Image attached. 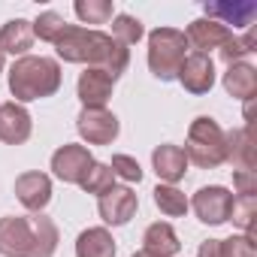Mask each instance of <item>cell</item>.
Instances as JSON below:
<instances>
[{
	"label": "cell",
	"mask_w": 257,
	"mask_h": 257,
	"mask_svg": "<svg viewBox=\"0 0 257 257\" xmlns=\"http://www.w3.org/2000/svg\"><path fill=\"white\" fill-rule=\"evenodd\" d=\"M4 64H7V55H4V52H0V73H4Z\"/></svg>",
	"instance_id": "836d02e7"
},
{
	"label": "cell",
	"mask_w": 257,
	"mask_h": 257,
	"mask_svg": "<svg viewBox=\"0 0 257 257\" xmlns=\"http://www.w3.org/2000/svg\"><path fill=\"white\" fill-rule=\"evenodd\" d=\"M112 88H115V82H112V76L106 70L85 67V73L76 82V94L82 100V109H103L106 100L112 97Z\"/></svg>",
	"instance_id": "4fadbf2b"
},
{
	"label": "cell",
	"mask_w": 257,
	"mask_h": 257,
	"mask_svg": "<svg viewBox=\"0 0 257 257\" xmlns=\"http://www.w3.org/2000/svg\"><path fill=\"white\" fill-rule=\"evenodd\" d=\"M188 206L194 209V215L209 224V227H221L230 221V209H233V191H227L224 185H209V188H200Z\"/></svg>",
	"instance_id": "8992f818"
},
{
	"label": "cell",
	"mask_w": 257,
	"mask_h": 257,
	"mask_svg": "<svg viewBox=\"0 0 257 257\" xmlns=\"http://www.w3.org/2000/svg\"><path fill=\"white\" fill-rule=\"evenodd\" d=\"M236 197H257V170H233Z\"/></svg>",
	"instance_id": "4dcf8cb0"
},
{
	"label": "cell",
	"mask_w": 257,
	"mask_h": 257,
	"mask_svg": "<svg viewBox=\"0 0 257 257\" xmlns=\"http://www.w3.org/2000/svg\"><path fill=\"white\" fill-rule=\"evenodd\" d=\"M227 161L236 170H254V137H251V124L236 127L227 134Z\"/></svg>",
	"instance_id": "ffe728a7"
},
{
	"label": "cell",
	"mask_w": 257,
	"mask_h": 257,
	"mask_svg": "<svg viewBox=\"0 0 257 257\" xmlns=\"http://www.w3.org/2000/svg\"><path fill=\"white\" fill-rule=\"evenodd\" d=\"M218 52H221V61H224V64H239L242 58H248V55H254V52H257V31H254V28H248L242 37L230 34V40H227Z\"/></svg>",
	"instance_id": "603a6c76"
},
{
	"label": "cell",
	"mask_w": 257,
	"mask_h": 257,
	"mask_svg": "<svg viewBox=\"0 0 257 257\" xmlns=\"http://www.w3.org/2000/svg\"><path fill=\"white\" fill-rule=\"evenodd\" d=\"M197 257H221V239H206V242H200Z\"/></svg>",
	"instance_id": "1f68e13d"
},
{
	"label": "cell",
	"mask_w": 257,
	"mask_h": 257,
	"mask_svg": "<svg viewBox=\"0 0 257 257\" xmlns=\"http://www.w3.org/2000/svg\"><path fill=\"white\" fill-rule=\"evenodd\" d=\"M76 257H115V239L106 227H88L76 239Z\"/></svg>",
	"instance_id": "44dd1931"
},
{
	"label": "cell",
	"mask_w": 257,
	"mask_h": 257,
	"mask_svg": "<svg viewBox=\"0 0 257 257\" xmlns=\"http://www.w3.org/2000/svg\"><path fill=\"white\" fill-rule=\"evenodd\" d=\"M254 215H257V197H236L233 194V209H230V221L236 227L245 230V236L254 239Z\"/></svg>",
	"instance_id": "4316f807"
},
{
	"label": "cell",
	"mask_w": 257,
	"mask_h": 257,
	"mask_svg": "<svg viewBox=\"0 0 257 257\" xmlns=\"http://www.w3.org/2000/svg\"><path fill=\"white\" fill-rule=\"evenodd\" d=\"M143 37H146V28H143V22H140L137 16L118 13V16L112 19V40H115V43H121L124 49L137 46Z\"/></svg>",
	"instance_id": "cb8c5ba5"
},
{
	"label": "cell",
	"mask_w": 257,
	"mask_h": 257,
	"mask_svg": "<svg viewBox=\"0 0 257 257\" xmlns=\"http://www.w3.org/2000/svg\"><path fill=\"white\" fill-rule=\"evenodd\" d=\"M221 257H257V245L251 236H230L221 239Z\"/></svg>",
	"instance_id": "f546056e"
},
{
	"label": "cell",
	"mask_w": 257,
	"mask_h": 257,
	"mask_svg": "<svg viewBox=\"0 0 257 257\" xmlns=\"http://www.w3.org/2000/svg\"><path fill=\"white\" fill-rule=\"evenodd\" d=\"M34 46V25L28 19H10L0 28V52L4 55H16L25 58Z\"/></svg>",
	"instance_id": "e0dca14e"
},
{
	"label": "cell",
	"mask_w": 257,
	"mask_h": 257,
	"mask_svg": "<svg viewBox=\"0 0 257 257\" xmlns=\"http://www.w3.org/2000/svg\"><path fill=\"white\" fill-rule=\"evenodd\" d=\"M137 209H140V200H137V194L127 185H115L112 191H106L103 197H97V212H100L103 224H109V227L131 224V218L137 215Z\"/></svg>",
	"instance_id": "ba28073f"
},
{
	"label": "cell",
	"mask_w": 257,
	"mask_h": 257,
	"mask_svg": "<svg viewBox=\"0 0 257 257\" xmlns=\"http://www.w3.org/2000/svg\"><path fill=\"white\" fill-rule=\"evenodd\" d=\"M58 251V227L49 215H7L0 218V254L4 257H52Z\"/></svg>",
	"instance_id": "7a4b0ae2"
},
{
	"label": "cell",
	"mask_w": 257,
	"mask_h": 257,
	"mask_svg": "<svg viewBox=\"0 0 257 257\" xmlns=\"http://www.w3.org/2000/svg\"><path fill=\"white\" fill-rule=\"evenodd\" d=\"M176 82L188 91V94H209L212 85H215V61L209 55H200V52H191L182 67H179V76Z\"/></svg>",
	"instance_id": "9c48e42d"
},
{
	"label": "cell",
	"mask_w": 257,
	"mask_h": 257,
	"mask_svg": "<svg viewBox=\"0 0 257 257\" xmlns=\"http://www.w3.org/2000/svg\"><path fill=\"white\" fill-rule=\"evenodd\" d=\"M152 194H155V206H158L161 215H167V218H182V215L191 209L185 191H179L176 185H158Z\"/></svg>",
	"instance_id": "7402d4cb"
},
{
	"label": "cell",
	"mask_w": 257,
	"mask_h": 257,
	"mask_svg": "<svg viewBox=\"0 0 257 257\" xmlns=\"http://www.w3.org/2000/svg\"><path fill=\"white\" fill-rule=\"evenodd\" d=\"M224 91L236 100H254L257 94V70L245 61L239 64H227V73H224Z\"/></svg>",
	"instance_id": "d6986e66"
},
{
	"label": "cell",
	"mask_w": 257,
	"mask_h": 257,
	"mask_svg": "<svg viewBox=\"0 0 257 257\" xmlns=\"http://www.w3.org/2000/svg\"><path fill=\"white\" fill-rule=\"evenodd\" d=\"M31 131H34V121L22 103H16V100L0 103V143L22 146L31 140Z\"/></svg>",
	"instance_id": "7c38bea8"
},
{
	"label": "cell",
	"mask_w": 257,
	"mask_h": 257,
	"mask_svg": "<svg viewBox=\"0 0 257 257\" xmlns=\"http://www.w3.org/2000/svg\"><path fill=\"white\" fill-rule=\"evenodd\" d=\"M185 158L188 164L200 170H218L227 164V134L221 131V124L209 115H200L188 127V143H185Z\"/></svg>",
	"instance_id": "277c9868"
},
{
	"label": "cell",
	"mask_w": 257,
	"mask_h": 257,
	"mask_svg": "<svg viewBox=\"0 0 257 257\" xmlns=\"http://www.w3.org/2000/svg\"><path fill=\"white\" fill-rule=\"evenodd\" d=\"M16 197L28 212H43L52 200V179L46 173H22L16 179Z\"/></svg>",
	"instance_id": "5bb4252c"
},
{
	"label": "cell",
	"mask_w": 257,
	"mask_h": 257,
	"mask_svg": "<svg viewBox=\"0 0 257 257\" xmlns=\"http://www.w3.org/2000/svg\"><path fill=\"white\" fill-rule=\"evenodd\" d=\"M179 248H182V242H179V236H176V230H173L170 221H155V224L146 227V233H143V251H149L155 257H176Z\"/></svg>",
	"instance_id": "ac0fdd59"
},
{
	"label": "cell",
	"mask_w": 257,
	"mask_h": 257,
	"mask_svg": "<svg viewBox=\"0 0 257 257\" xmlns=\"http://www.w3.org/2000/svg\"><path fill=\"white\" fill-rule=\"evenodd\" d=\"M203 10H206V19L224 25L227 31L254 28V19H257V4H251V0H209Z\"/></svg>",
	"instance_id": "30bf717a"
},
{
	"label": "cell",
	"mask_w": 257,
	"mask_h": 257,
	"mask_svg": "<svg viewBox=\"0 0 257 257\" xmlns=\"http://www.w3.org/2000/svg\"><path fill=\"white\" fill-rule=\"evenodd\" d=\"M188 40L185 31L176 28H158L149 34V70L161 82H176L182 61L188 58Z\"/></svg>",
	"instance_id": "5b68a950"
},
{
	"label": "cell",
	"mask_w": 257,
	"mask_h": 257,
	"mask_svg": "<svg viewBox=\"0 0 257 257\" xmlns=\"http://www.w3.org/2000/svg\"><path fill=\"white\" fill-rule=\"evenodd\" d=\"M152 167H155V173H158V179L164 185H176L188 173V158H185V152L179 146L164 143V146H158L152 152Z\"/></svg>",
	"instance_id": "2e32d148"
},
{
	"label": "cell",
	"mask_w": 257,
	"mask_h": 257,
	"mask_svg": "<svg viewBox=\"0 0 257 257\" xmlns=\"http://www.w3.org/2000/svg\"><path fill=\"white\" fill-rule=\"evenodd\" d=\"M76 131L88 146H112L121 134V124L115 118V112L103 109H82L76 118Z\"/></svg>",
	"instance_id": "52a82bcc"
},
{
	"label": "cell",
	"mask_w": 257,
	"mask_h": 257,
	"mask_svg": "<svg viewBox=\"0 0 257 257\" xmlns=\"http://www.w3.org/2000/svg\"><path fill=\"white\" fill-rule=\"evenodd\" d=\"M91 164H94L91 152L85 146H76V143H67L52 155V173L67 185H79Z\"/></svg>",
	"instance_id": "8fae6325"
},
{
	"label": "cell",
	"mask_w": 257,
	"mask_h": 257,
	"mask_svg": "<svg viewBox=\"0 0 257 257\" xmlns=\"http://www.w3.org/2000/svg\"><path fill=\"white\" fill-rule=\"evenodd\" d=\"M55 49L61 61L100 67L112 76V82H118L131 64V49H124L121 43H115L109 34L97 28H82V25H67L64 34L55 40Z\"/></svg>",
	"instance_id": "6da1fadb"
},
{
	"label": "cell",
	"mask_w": 257,
	"mask_h": 257,
	"mask_svg": "<svg viewBox=\"0 0 257 257\" xmlns=\"http://www.w3.org/2000/svg\"><path fill=\"white\" fill-rule=\"evenodd\" d=\"M61 82H64V73H61V64L55 58L25 55L10 67V91H13L16 103L52 97V94H58Z\"/></svg>",
	"instance_id": "3957f363"
},
{
	"label": "cell",
	"mask_w": 257,
	"mask_h": 257,
	"mask_svg": "<svg viewBox=\"0 0 257 257\" xmlns=\"http://www.w3.org/2000/svg\"><path fill=\"white\" fill-rule=\"evenodd\" d=\"M79 188H82L85 194H97V197H103L106 191H112V188H115V173L109 170V164L94 161V164L88 167V173L82 176Z\"/></svg>",
	"instance_id": "d4e9b609"
},
{
	"label": "cell",
	"mask_w": 257,
	"mask_h": 257,
	"mask_svg": "<svg viewBox=\"0 0 257 257\" xmlns=\"http://www.w3.org/2000/svg\"><path fill=\"white\" fill-rule=\"evenodd\" d=\"M230 34L233 31H227L224 25H218V22H212V19H194L191 25H188V31H185V40H188V46H194V52H200V55H209L212 49H221L227 40H230Z\"/></svg>",
	"instance_id": "9a60e30c"
},
{
	"label": "cell",
	"mask_w": 257,
	"mask_h": 257,
	"mask_svg": "<svg viewBox=\"0 0 257 257\" xmlns=\"http://www.w3.org/2000/svg\"><path fill=\"white\" fill-rule=\"evenodd\" d=\"M109 170H112L118 179H124V182H137V185L143 182V167H140V161L131 158V155H112Z\"/></svg>",
	"instance_id": "f1b7e54d"
},
{
	"label": "cell",
	"mask_w": 257,
	"mask_h": 257,
	"mask_svg": "<svg viewBox=\"0 0 257 257\" xmlns=\"http://www.w3.org/2000/svg\"><path fill=\"white\" fill-rule=\"evenodd\" d=\"M131 257H155V254H149V251H137V254H131Z\"/></svg>",
	"instance_id": "d6a6232c"
},
{
	"label": "cell",
	"mask_w": 257,
	"mask_h": 257,
	"mask_svg": "<svg viewBox=\"0 0 257 257\" xmlns=\"http://www.w3.org/2000/svg\"><path fill=\"white\" fill-rule=\"evenodd\" d=\"M73 10H76L79 22H85V25H106L109 19H115L112 0H76Z\"/></svg>",
	"instance_id": "484cf974"
},
{
	"label": "cell",
	"mask_w": 257,
	"mask_h": 257,
	"mask_svg": "<svg viewBox=\"0 0 257 257\" xmlns=\"http://www.w3.org/2000/svg\"><path fill=\"white\" fill-rule=\"evenodd\" d=\"M31 25H34V37H40L43 43H55V40L64 34V28H67L64 16H61V13H55V10L40 13V16H37V22H31Z\"/></svg>",
	"instance_id": "83f0119b"
}]
</instances>
